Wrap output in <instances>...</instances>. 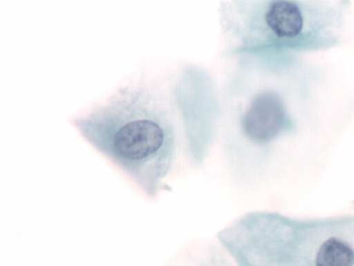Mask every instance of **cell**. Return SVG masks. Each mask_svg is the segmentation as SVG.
<instances>
[{"label": "cell", "mask_w": 354, "mask_h": 266, "mask_svg": "<svg viewBox=\"0 0 354 266\" xmlns=\"http://www.w3.org/2000/svg\"><path fill=\"white\" fill-rule=\"evenodd\" d=\"M190 159H205L222 121V103L212 76L201 66H185L173 89Z\"/></svg>", "instance_id": "obj_4"}, {"label": "cell", "mask_w": 354, "mask_h": 266, "mask_svg": "<svg viewBox=\"0 0 354 266\" xmlns=\"http://www.w3.org/2000/svg\"><path fill=\"white\" fill-rule=\"evenodd\" d=\"M218 16L226 53L235 58H288L294 51L317 49L328 28L315 1L224 0Z\"/></svg>", "instance_id": "obj_2"}, {"label": "cell", "mask_w": 354, "mask_h": 266, "mask_svg": "<svg viewBox=\"0 0 354 266\" xmlns=\"http://www.w3.org/2000/svg\"><path fill=\"white\" fill-rule=\"evenodd\" d=\"M287 60L240 57L223 89L222 121L241 150L263 154L292 126L280 82Z\"/></svg>", "instance_id": "obj_3"}, {"label": "cell", "mask_w": 354, "mask_h": 266, "mask_svg": "<svg viewBox=\"0 0 354 266\" xmlns=\"http://www.w3.org/2000/svg\"><path fill=\"white\" fill-rule=\"evenodd\" d=\"M319 246L316 266H353L354 250L342 237L329 236Z\"/></svg>", "instance_id": "obj_5"}, {"label": "cell", "mask_w": 354, "mask_h": 266, "mask_svg": "<svg viewBox=\"0 0 354 266\" xmlns=\"http://www.w3.org/2000/svg\"><path fill=\"white\" fill-rule=\"evenodd\" d=\"M171 111L158 89L128 85L72 123L92 146L155 198L176 156Z\"/></svg>", "instance_id": "obj_1"}]
</instances>
